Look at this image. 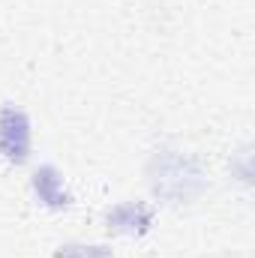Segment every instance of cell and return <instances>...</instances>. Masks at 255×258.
<instances>
[{
    "mask_svg": "<svg viewBox=\"0 0 255 258\" xmlns=\"http://www.w3.org/2000/svg\"><path fill=\"white\" fill-rule=\"evenodd\" d=\"M102 222L111 234H123V237H144L153 231L156 222V207L150 201H117L111 207H105Z\"/></svg>",
    "mask_w": 255,
    "mask_h": 258,
    "instance_id": "277c9868",
    "label": "cell"
},
{
    "mask_svg": "<svg viewBox=\"0 0 255 258\" xmlns=\"http://www.w3.org/2000/svg\"><path fill=\"white\" fill-rule=\"evenodd\" d=\"M33 156V117L18 102L0 105V159L6 165H27Z\"/></svg>",
    "mask_w": 255,
    "mask_h": 258,
    "instance_id": "7a4b0ae2",
    "label": "cell"
},
{
    "mask_svg": "<svg viewBox=\"0 0 255 258\" xmlns=\"http://www.w3.org/2000/svg\"><path fill=\"white\" fill-rule=\"evenodd\" d=\"M147 183L162 204H192L210 189V177L198 156L177 147H159L150 153Z\"/></svg>",
    "mask_w": 255,
    "mask_h": 258,
    "instance_id": "6da1fadb",
    "label": "cell"
},
{
    "mask_svg": "<svg viewBox=\"0 0 255 258\" xmlns=\"http://www.w3.org/2000/svg\"><path fill=\"white\" fill-rule=\"evenodd\" d=\"M30 195L39 207L51 210V213H63L75 204V195L66 183L63 171L54 162H39L30 171Z\"/></svg>",
    "mask_w": 255,
    "mask_h": 258,
    "instance_id": "3957f363",
    "label": "cell"
},
{
    "mask_svg": "<svg viewBox=\"0 0 255 258\" xmlns=\"http://www.w3.org/2000/svg\"><path fill=\"white\" fill-rule=\"evenodd\" d=\"M54 258H114V249L108 243H63Z\"/></svg>",
    "mask_w": 255,
    "mask_h": 258,
    "instance_id": "5b68a950",
    "label": "cell"
}]
</instances>
